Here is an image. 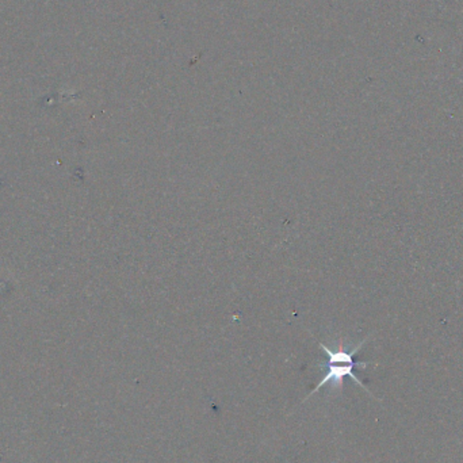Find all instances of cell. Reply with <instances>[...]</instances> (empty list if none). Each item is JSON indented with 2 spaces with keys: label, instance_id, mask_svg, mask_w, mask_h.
<instances>
[{
  "label": "cell",
  "instance_id": "cell-1",
  "mask_svg": "<svg viewBox=\"0 0 463 463\" xmlns=\"http://www.w3.org/2000/svg\"><path fill=\"white\" fill-rule=\"evenodd\" d=\"M369 338L362 340L360 343L357 344L352 348H347L344 345L343 342L338 343L336 348H331L324 343H319L321 347V350L326 352V362L321 364V369H324L326 374L323 379L316 385V388L307 395V398L304 400V402L310 398L314 393H317L323 386H326L328 383L332 385L333 389H343L344 378L350 377L355 383H358L360 388L367 392L369 395H373V393L367 389V386L360 381L359 378L357 377V374L354 373V370L357 367L359 369H366L370 363L369 362H355L354 357L359 352L360 348L367 343Z\"/></svg>",
  "mask_w": 463,
  "mask_h": 463
}]
</instances>
